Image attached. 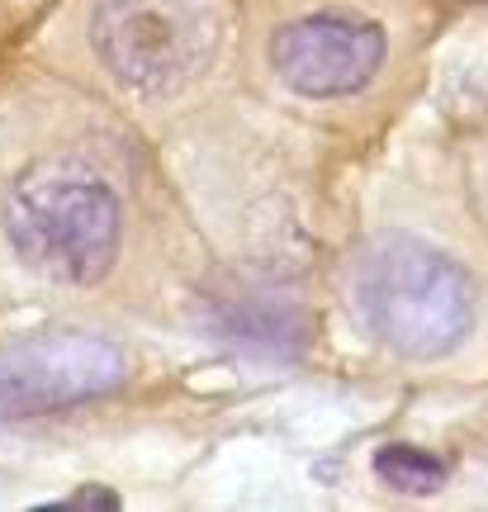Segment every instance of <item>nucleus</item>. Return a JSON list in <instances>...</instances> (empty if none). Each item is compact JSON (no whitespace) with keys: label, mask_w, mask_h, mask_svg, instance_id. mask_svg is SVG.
Segmentation results:
<instances>
[{"label":"nucleus","mask_w":488,"mask_h":512,"mask_svg":"<svg viewBox=\"0 0 488 512\" xmlns=\"http://www.w3.org/2000/svg\"><path fill=\"white\" fill-rule=\"evenodd\" d=\"M128 380V356L100 332H34L0 351V422L109 399Z\"/></svg>","instance_id":"4"},{"label":"nucleus","mask_w":488,"mask_h":512,"mask_svg":"<svg viewBox=\"0 0 488 512\" xmlns=\"http://www.w3.org/2000/svg\"><path fill=\"white\" fill-rule=\"evenodd\" d=\"M0 214L19 261L57 285H95L119 256L124 204L95 166L72 157L19 171Z\"/></svg>","instance_id":"1"},{"label":"nucleus","mask_w":488,"mask_h":512,"mask_svg":"<svg viewBox=\"0 0 488 512\" xmlns=\"http://www.w3.org/2000/svg\"><path fill=\"white\" fill-rule=\"evenodd\" d=\"M91 43L105 72L133 95H176L218 57V0H95Z\"/></svg>","instance_id":"3"},{"label":"nucleus","mask_w":488,"mask_h":512,"mask_svg":"<svg viewBox=\"0 0 488 512\" xmlns=\"http://www.w3.org/2000/svg\"><path fill=\"white\" fill-rule=\"evenodd\" d=\"M351 299L380 347L436 361L474 328V285L451 256L417 238H384L356 266Z\"/></svg>","instance_id":"2"},{"label":"nucleus","mask_w":488,"mask_h":512,"mask_svg":"<svg viewBox=\"0 0 488 512\" xmlns=\"http://www.w3.org/2000/svg\"><path fill=\"white\" fill-rule=\"evenodd\" d=\"M375 475L398 494H432L446 484V465L417 446H384L375 456Z\"/></svg>","instance_id":"6"},{"label":"nucleus","mask_w":488,"mask_h":512,"mask_svg":"<svg viewBox=\"0 0 488 512\" xmlns=\"http://www.w3.org/2000/svg\"><path fill=\"white\" fill-rule=\"evenodd\" d=\"M384 29L356 15H304L271 34V72L304 100H342L365 91L384 67Z\"/></svg>","instance_id":"5"}]
</instances>
